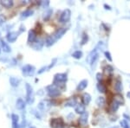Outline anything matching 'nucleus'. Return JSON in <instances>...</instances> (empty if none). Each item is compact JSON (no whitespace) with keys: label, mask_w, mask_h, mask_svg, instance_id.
Instances as JSON below:
<instances>
[{"label":"nucleus","mask_w":130,"mask_h":128,"mask_svg":"<svg viewBox=\"0 0 130 128\" xmlns=\"http://www.w3.org/2000/svg\"><path fill=\"white\" fill-rule=\"evenodd\" d=\"M67 30H68V29L67 28L58 29V30H56L53 35H50V36H48L47 38H46L45 45L47 46V47H50V46H52L58 39L62 38V35H64L65 33L67 32Z\"/></svg>","instance_id":"f257e3e1"},{"label":"nucleus","mask_w":130,"mask_h":128,"mask_svg":"<svg viewBox=\"0 0 130 128\" xmlns=\"http://www.w3.org/2000/svg\"><path fill=\"white\" fill-rule=\"evenodd\" d=\"M46 92H47L48 95L51 98L57 97L61 94V90L57 86H56L55 84H52V85H49L46 87Z\"/></svg>","instance_id":"f03ea898"},{"label":"nucleus","mask_w":130,"mask_h":128,"mask_svg":"<svg viewBox=\"0 0 130 128\" xmlns=\"http://www.w3.org/2000/svg\"><path fill=\"white\" fill-rule=\"evenodd\" d=\"M25 88H26V102L29 105L33 104V102H34V100H35L33 87H31L30 84L26 83L25 84Z\"/></svg>","instance_id":"7ed1b4c3"},{"label":"nucleus","mask_w":130,"mask_h":128,"mask_svg":"<svg viewBox=\"0 0 130 128\" xmlns=\"http://www.w3.org/2000/svg\"><path fill=\"white\" fill-rule=\"evenodd\" d=\"M98 57H99V54H98V49L96 48L89 54V56H87V59H86V62L89 65H93L98 60Z\"/></svg>","instance_id":"20e7f679"},{"label":"nucleus","mask_w":130,"mask_h":128,"mask_svg":"<svg viewBox=\"0 0 130 128\" xmlns=\"http://www.w3.org/2000/svg\"><path fill=\"white\" fill-rule=\"evenodd\" d=\"M35 72H36V68L30 64L24 65L22 68V74L23 75H24L26 77L33 76L35 75Z\"/></svg>","instance_id":"39448f33"},{"label":"nucleus","mask_w":130,"mask_h":128,"mask_svg":"<svg viewBox=\"0 0 130 128\" xmlns=\"http://www.w3.org/2000/svg\"><path fill=\"white\" fill-rule=\"evenodd\" d=\"M68 80V77H67L66 74H62V73H60V74H56L54 76V84L56 86L59 85V84H64Z\"/></svg>","instance_id":"423d86ee"},{"label":"nucleus","mask_w":130,"mask_h":128,"mask_svg":"<svg viewBox=\"0 0 130 128\" xmlns=\"http://www.w3.org/2000/svg\"><path fill=\"white\" fill-rule=\"evenodd\" d=\"M70 17H71L70 10L66 9L62 12V14H61V16H60V18H59V21L62 24H65V23H68L69 21H70Z\"/></svg>","instance_id":"0eeeda50"},{"label":"nucleus","mask_w":130,"mask_h":128,"mask_svg":"<svg viewBox=\"0 0 130 128\" xmlns=\"http://www.w3.org/2000/svg\"><path fill=\"white\" fill-rule=\"evenodd\" d=\"M50 126L52 128H62L63 126V120L62 118H54L50 120Z\"/></svg>","instance_id":"6e6552de"},{"label":"nucleus","mask_w":130,"mask_h":128,"mask_svg":"<svg viewBox=\"0 0 130 128\" xmlns=\"http://www.w3.org/2000/svg\"><path fill=\"white\" fill-rule=\"evenodd\" d=\"M51 106H52L51 101H50V100H45L39 103L38 108L40 109L41 111H43V112H45V111L49 110V109L51 107Z\"/></svg>","instance_id":"1a4fd4ad"},{"label":"nucleus","mask_w":130,"mask_h":128,"mask_svg":"<svg viewBox=\"0 0 130 128\" xmlns=\"http://www.w3.org/2000/svg\"><path fill=\"white\" fill-rule=\"evenodd\" d=\"M18 33L15 32V31H10V32L7 33L6 35V39L9 43H15L16 40L18 39Z\"/></svg>","instance_id":"9d476101"},{"label":"nucleus","mask_w":130,"mask_h":128,"mask_svg":"<svg viewBox=\"0 0 130 128\" xmlns=\"http://www.w3.org/2000/svg\"><path fill=\"white\" fill-rule=\"evenodd\" d=\"M11 120H12V128H21V125L19 124V117L15 113L11 114Z\"/></svg>","instance_id":"9b49d317"},{"label":"nucleus","mask_w":130,"mask_h":128,"mask_svg":"<svg viewBox=\"0 0 130 128\" xmlns=\"http://www.w3.org/2000/svg\"><path fill=\"white\" fill-rule=\"evenodd\" d=\"M33 13H34L33 10H31V9H27V10H25L24 11H23L22 13H21V15H20V19H21V20L26 19V18H28L29 16H32V15H33Z\"/></svg>","instance_id":"f8f14e48"},{"label":"nucleus","mask_w":130,"mask_h":128,"mask_svg":"<svg viewBox=\"0 0 130 128\" xmlns=\"http://www.w3.org/2000/svg\"><path fill=\"white\" fill-rule=\"evenodd\" d=\"M36 40H37V33L34 30H30L28 33V43L32 44Z\"/></svg>","instance_id":"ddd939ff"},{"label":"nucleus","mask_w":130,"mask_h":128,"mask_svg":"<svg viewBox=\"0 0 130 128\" xmlns=\"http://www.w3.org/2000/svg\"><path fill=\"white\" fill-rule=\"evenodd\" d=\"M88 118H89V113L88 112H85L84 113L81 115L80 119H79V122L82 125L85 126L86 125L88 124Z\"/></svg>","instance_id":"4468645a"},{"label":"nucleus","mask_w":130,"mask_h":128,"mask_svg":"<svg viewBox=\"0 0 130 128\" xmlns=\"http://www.w3.org/2000/svg\"><path fill=\"white\" fill-rule=\"evenodd\" d=\"M43 43L42 40H36L34 43L31 44V47L33 48L35 50H41L42 48H43Z\"/></svg>","instance_id":"2eb2a0df"},{"label":"nucleus","mask_w":130,"mask_h":128,"mask_svg":"<svg viewBox=\"0 0 130 128\" xmlns=\"http://www.w3.org/2000/svg\"><path fill=\"white\" fill-rule=\"evenodd\" d=\"M0 45H1L2 49H3L4 52H5V53H10V52L11 51V49H10V45L8 44L6 42L4 41V40H0Z\"/></svg>","instance_id":"dca6fc26"},{"label":"nucleus","mask_w":130,"mask_h":128,"mask_svg":"<svg viewBox=\"0 0 130 128\" xmlns=\"http://www.w3.org/2000/svg\"><path fill=\"white\" fill-rule=\"evenodd\" d=\"M88 83H89L88 80H83L82 81H80V83H79L78 86L76 87V90L77 91H83V90H84L86 87H87Z\"/></svg>","instance_id":"f3484780"},{"label":"nucleus","mask_w":130,"mask_h":128,"mask_svg":"<svg viewBox=\"0 0 130 128\" xmlns=\"http://www.w3.org/2000/svg\"><path fill=\"white\" fill-rule=\"evenodd\" d=\"M16 106L18 110H23L25 108V102L22 98H18L16 101Z\"/></svg>","instance_id":"a211bd4d"},{"label":"nucleus","mask_w":130,"mask_h":128,"mask_svg":"<svg viewBox=\"0 0 130 128\" xmlns=\"http://www.w3.org/2000/svg\"><path fill=\"white\" fill-rule=\"evenodd\" d=\"M75 111L76 113H79V114H83V113H84L86 111H85V106L83 104H77L76 106L75 107Z\"/></svg>","instance_id":"6ab92c4d"},{"label":"nucleus","mask_w":130,"mask_h":128,"mask_svg":"<svg viewBox=\"0 0 130 128\" xmlns=\"http://www.w3.org/2000/svg\"><path fill=\"white\" fill-rule=\"evenodd\" d=\"M20 81H21V80L18 79V78H17V77H15V76L10 77V85H11L13 87H18Z\"/></svg>","instance_id":"aec40b11"},{"label":"nucleus","mask_w":130,"mask_h":128,"mask_svg":"<svg viewBox=\"0 0 130 128\" xmlns=\"http://www.w3.org/2000/svg\"><path fill=\"white\" fill-rule=\"evenodd\" d=\"M76 100H75V98H70V99H69L68 100H67L66 102H65V104H64V106H70V107H75L76 106Z\"/></svg>","instance_id":"412c9836"},{"label":"nucleus","mask_w":130,"mask_h":128,"mask_svg":"<svg viewBox=\"0 0 130 128\" xmlns=\"http://www.w3.org/2000/svg\"><path fill=\"white\" fill-rule=\"evenodd\" d=\"M0 4L5 8L10 9V8H11L12 5H13V1H12V0H2V1H0Z\"/></svg>","instance_id":"4be33fe9"},{"label":"nucleus","mask_w":130,"mask_h":128,"mask_svg":"<svg viewBox=\"0 0 130 128\" xmlns=\"http://www.w3.org/2000/svg\"><path fill=\"white\" fill-rule=\"evenodd\" d=\"M90 101H91V96H90V94H88V93H85L83 95V105H85V106H88V105L90 103Z\"/></svg>","instance_id":"5701e85b"},{"label":"nucleus","mask_w":130,"mask_h":128,"mask_svg":"<svg viewBox=\"0 0 130 128\" xmlns=\"http://www.w3.org/2000/svg\"><path fill=\"white\" fill-rule=\"evenodd\" d=\"M114 100L115 102H117L119 105H123L124 104V99L121 94H115L114 96Z\"/></svg>","instance_id":"b1692460"},{"label":"nucleus","mask_w":130,"mask_h":128,"mask_svg":"<svg viewBox=\"0 0 130 128\" xmlns=\"http://www.w3.org/2000/svg\"><path fill=\"white\" fill-rule=\"evenodd\" d=\"M104 73L108 75V76H110V75H113V72H114V68H113L112 66H110V65H107V66L104 68Z\"/></svg>","instance_id":"393cba45"},{"label":"nucleus","mask_w":130,"mask_h":128,"mask_svg":"<svg viewBox=\"0 0 130 128\" xmlns=\"http://www.w3.org/2000/svg\"><path fill=\"white\" fill-rule=\"evenodd\" d=\"M105 103H106V100H105V98L102 97V96L98 97L97 100H96V104H97L98 106H100V107H103V106H105Z\"/></svg>","instance_id":"a878e982"},{"label":"nucleus","mask_w":130,"mask_h":128,"mask_svg":"<svg viewBox=\"0 0 130 128\" xmlns=\"http://www.w3.org/2000/svg\"><path fill=\"white\" fill-rule=\"evenodd\" d=\"M115 89L116 90V92L120 93L122 89V87H121V81L120 79H117L115 82Z\"/></svg>","instance_id":"bb28decb"},{"label":"nucleus","mask_w":130,"mask_h":128,"mask_svg":"<svg viewBox=\"0 0 130 128\" xmlns=\"http://www.w3.org/2000/svg\"><path fill=\"white\" fill-rule=\"evenodd\" d=\"M119 106H120V105L117 103V102H115V100H113V102L110 105V110H111V112H112V113L116 112V111L118 110Z\"/></svg>","instance_id":"cd10ccee"},{"label":"nucleus","mask_w":130,"mask_h":128,"mask_svg":"<svg viewBox=\"0 0 130 128\" xmlns=\"http://www.w3.org/2000/svg\"><path fill=\"white\" fill-rule=\"evenodd\" d=\"M96 87H97V90L100 92V93H105L106 92V87L102 82L98 83L97 86H96Z\"/></svg>","instance_id":"c85d7f7f"},{"label":"nucleus","mask_w":130,"mask_h":128,"mask_svg":"<svg viewBox=\"0 0 130 128\" xmlns=\"http://www.w3.org/2000/svg\"><path fill=\"white\" fill-rule=\"evenodd\" d=\"M72 56L75 58V59H81L83 57V52L81 50H77V51H75L74 53L72 54Z\"/></svg>","instance_id":"c756f323"},{"label":"nucleus","mask_w":130,"mask_h":128,"mask_svg":"<svg viewBox=\"0 0 130 128\" xmlns=\"http://www.w3.org/2000/svg\"><path fill=\"white\" fill-rule=\"evenodd\" d=\"M52 12H53V10H52L51 9H50V10H48L47 11L44 13V16H43V20H48L49 18L52 15Z\"/></svg>","instance_id":"7c9ffc66"},{"label":"nucleus","mask_w":130,"mask_h":128,"mask_svg":"<svg viewBox=\"0 0 130 128\" xmlns=\"http://www.w3.org/2000/svg\"><path fill=\"white\" fill-rule=\"evenodd\" d=\"M88 40H89V37H88V35L86 34V33H83V38H82V42H81V44H82V45H84L85 43L88 42Z\"/></svg>","instance_id":"2f4dec72"},{"label":"nucleus","mask_w":130,"mask_h":128,"mask_svg":"<svg viewBox=\"0 0 130 128\" xmlns=\"http://www.w3.org/2000/svg\"><path fill=\"white\" fill-rule=\"evenodd\" d=\"M120 125L122 128H130V125L126 120H121L120 122Z\"/></svg>","instance_id":"473e14b6"},{"label":"nucleus","mask_w":130,"mask_h":128,"mask_svg":"<svg viewBox=\"0 0 130 128\" xmlns=\"http://www.w3.org/2000/svg\"><path fill=\"white\" fill-rule=\"evenodd\" d=\"M104 54H105L106 58L108 59L109 62H112V57H111V54L108 51H105V53H104Z\"/></svg>","instance_id":"72a5a7b5"},{"label":"nucleus","mask_w":130,"mask_h":128,"mask_svg":"<svg viewBox=\"0 0 130 128\" xmlns=\"http://www.w3.org/2000/svg\"><path fill=\"white\" fill-rule=\"evenodd\" d=\"M6 21V17L4 15H2V14H0V25L3 24L4 23H5Z\"/></svg>","instance_id":"f704fd0d"},{"label":"nucleus","mask_w":130,"mask_h":128,"mask_svg":"<svg viewBox=\"0 0 130 128\" xmlns=\"http://www.w3.org/2000/svg\"><path fill=\"white\" fill-rule=\"evenodd\" d=\"M96 79H97V81H99V82H102V75L101 74V73H97V74H96Z\"/></svg>","instance_id":"c9c22d12"},{"label":"nucleus","mask_w":130,"mask_h":128,"mask_svg":"<svg viewBox=\"0 0 130 128\" xmlns=\"http://www.w3.org/2000/svg\"><path fill=\"white\" fill-rule=\"evenodd\" d=\"M104 7H105V9H106V10H111V7H110V6H109V5H106V4L104 5Z\"/></svg>","instance_id":"e433bc0d"},{"label":"nucleus","mask_w":130,"mask_h":128,"mask_svg":"<svg viewBox=\"0 0 130 128\" xmlns=\"http://www.w3.org/2000/svg\"><path fill=\"white\" fill-rule=\"evenodd\" d=\"M24 30H25V27H24L22 25V26H21V30H20V32H22V31H24Z\"/></svg>","instance_id":"4c0bfd02"},{"label":"nucleus","mask_w":130,"mask_h":128,"mask_svg":"<svg viewBox=\"0 0 130 128\" xmlns=\"http://www.w3.org/2000/svg\"><path fill=\"white\" fill-rule=\"evenodd\" d=\"M127 98L130 99V92H128V93L127 94Z\"/></svg>","instance_id":"58836bf2"},{"label":"nucleus","mask_w":130,"mask_h":128,"mask_svg":"<svg viewBox=\"0 0 130 128\" xmlns=\"http://www.w3.org/2000/svg\"><path fill=\"white\" fill-rule=\"evenodd\" d=\"M111 128H118V127H116V126H114V127H111Z\"/></svg>","instance_id":"ea45409f"},{"label":"nucleus","mask_w":130,"mask_h":128,"mask_svg":"<svg viewBox=\"0 0 130 128\" xmlns=\"http://www.w3.org/2000/svg\"><path fill=\"white\" fill-rule=\"evenodd\" d=\"M2 9V8H1V6H0V10H1Z\"/></svg>","instance_id":"a19ab883"},{"label":"nucleus","mask_w":130,"mask_h":128,"mask_svg":"<svg viewBox=\"0 0 130 128\" xmlns=\"http://www.w3.org/2000/svg\"><path fill=\"white\" fill-rule=\"evenodd\" d=\"M0 53H1V49H0Z\"/></svg>","instance_id":"79ce46f5"},{"label":"nucleus","mask_w":130,"mask_h":128,"mask_svg":"<svg viewBox=\"0 0 130 128\" xmlns=\"http://www.w3.org/2000/svg\"><path fill=\"white\" fill-rule=\"evenodd\" d=\"M0 36H1V33H0Z\"/></svg>","instance_id":"37998d69"}]
</instances>
